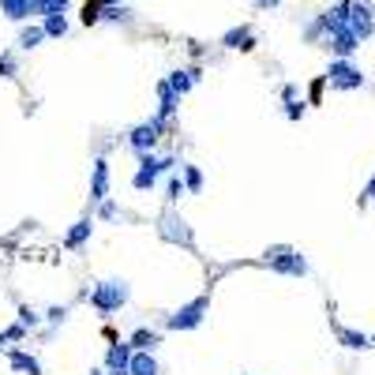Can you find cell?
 <instances>
[{"mask_svg": "<svg viewBox=\"0 0 375 375\" xmlns=\"http://www.w3.org/2000/svg\"><path fill=\"white\" fill-rule=\"evenodd\" d=\"M162 173H177V158H173V154L143 151L136 173H131V188H136V192H151V188L162 180Z\"/></svg>", "mask_w": 375, "mask_h": 375, "instance_id": "obj_1", "label": "cell"}, {"mask_svg": "<svg viewBox=\"0 0 375 375\" xmlns=\"http://www.w3.org/2000/svg\"><path fill=\"white\" fill-rule=\"evenodd\" d=\"M128 297H131V289H128V281H120V278H105V281H98V286L87 293L90 308H94V312H102V315L120 312V308L128 304Z\"/></svg>", "mask_w": 375, "mask_h": 375, "instance_id": "obj_2", "label": "cell"}, {"mask_svg": "<svg viewBox=\"0 0 375 375\" xmlns=\"http://www.w3.org/2000/svg\"><path fill=\"white\" fill-rule=\"evenodd\" d=\"M207 315H210V297H195V300L180 304L177 312L165 319V330H195V327L207 323Z\"/></svg>", "mask_w": 375, "mask_h": 375, "instance_id": "obj_3", "label": "cell"}, {"mask_svg": "<svg viewBox=\"0 0 375 375\" xmlns=\"http://www.w3.org/2000/svg\"><path fill=\"white\" fill-rule=\"evenodd\" d=\"M323 79L330 83V90H360V87L368 83V79H364V72H360L349 57H334Z\"/></svg>", "mask_w": 375, "mask_h": 375, "instance_id": "obj_4", "label": "cell"}, {"mask_svg": "<svg viewBox=\"0 0 375 375\" xmlns=\"http://www.w3.org/2000/svg\"><path fill=\"white\" fill-rule=\"evenodd\" d=\"M266 266L278 271V274H289V278H304L308 274V259L300 256L297 248H289V244L266 248Z\"/></svg>", "mask_w": 375, "mask_h": 375, "instance_id": "obj_5", "label": "cell"}, {"mask_svg": "<svg viewBox=\"0 0 375 375\" xmlns=\"http://www.w3.org/2000/svg\"><path fill=\"white\" fill-rule=\"evenodd\" d=\"M165 124H169V120L154 113L151 120H143V124H136V128L128 131V146H131V151H136V154H143V151H154V143L162 139Z\"/></svg>", "mask_w": 375, "mask_h": 375, "instance_id": "obj_6", "label": "cell"}, {"mask_svg": "<svg viewBox=\"0 0 375 375\" xmlns=\"http://www.w3.org/2000/svg\"><path fill=\"white\" fill-rule=\"evenodd\" d=\"M158 233H162V240H165V244H180V248H192V244H195L192 225H188V222H184V218H180V214L173 210V207L162 214V222H158Z\"/></svg>", "mask_w": 375, "mask_h": 375, "instance_id": "obj_7", "label": "cell"}, {"mask_svg": "<svg viewBox=\"0 0 375 375\" xmlns=\"http://www.w3.org/2000/svg\"><path fill=\"white\" fill-rule=\"evenodd\" d=\"M349 31L360 38V42H368L375 34V8L368 0H349Z\"/></svg>", "mask_w": 375, "mask_h": 375, "instance_id": "obj_8", "label": "cell"}, {"mask_svg": "<svg viewBox=\"0 0 375 375\" xmlns=\"http://www.w3.org/2000/svg\"><path fill=\"white\" fill-rule=\"evenodd\" d=\"M131 353H136V349H131V342H113L109 345V353H105V371H109V375H128V368H131Z\"/></svg>", "mask_w": 375, "mask_h": 375, "instance_id": "obj_9", "label": "cell"}, {"mask_svg": "<svg viewBox=\"0 0 375 375\" xmlns=\"http://www.w3.org/2000/svg\"><path fill=\"white\" fill-rule=\"evenodd\" d=\"M109 162L105 158H98L90 169V203H102V199H109Z\"/></svg>", "mask_w": 375, "mask_h": 375, "instance_id": "obj_10", "label": "cell"}, {"mask_svg": "<svg viewBox=\"0 0 375 375\" xmlns=\"http://www.w3.org/2000/svg\"><path fill=\"white\" fill-rule=\"evenodd\" d=\"M327 49L334 53V57H353V53L360 49V38L345 26V31H334V34H327Z\"/></svg>", "mask_w": 375, "mask_h": 375, "instance_id": "obj_11", "label": "cell"}, {"mask_svg": "<svg viewBox=\"0 0 375 375\" xmlns=\"http://www.w3.org/2000/svg\"><path fill=\"white\" fill-rule=\"evenodd\" d=\"M319 19H323V31H327V34H334V31H345V26H349V0H338V4H334V8H327Z\"/></svg>", "mask_w": 375, "mask_h": 375, "instance_id": "obj_12", "label": "cell"}, {"mask_svg": "<svg viewBox=\"0 0 375 375\" xmlns=\"http://www.w3.org/2000/svg\"><path fill=\"white\" fill-rule=\"evenodd\" d=\"M222 45L233 49V53H237V49L248 53V49H256V31H251V26H233V31H225Z\"/></svg>", "mask_w": 375, "mask_h": 375, "instance_id": "obj_13", "label": "cell"}, {"mask_svg": "<svg viewBox=\"0 0 375 375\" xmlns=\"http://www.w3.org/2000/svg\"><path fill=\"white\" fill-rule=\"evenodd\" d=\"M90 237H94V218H79L72 229H68V237H64V248H68V251H79Z\"/></svg>", "mask_w": 375, "mask_h": 375, "instance_id": "obj_14", "label": "cell"}, {"mask_svg": "<svg viewBox=\"0 0 375 375\" xmlns=\"http://www.w3.org/2000/svg\"><path fill=\"white\" fill-rule=\"evenodd\" d=\"M180 109V94L173 90L165 79L158 83V116H165V120H173V113Z\"/></svg>", "mask_w": 375, "mask_h": 375, "instance_id": "obj_15", "label": "cell"}, {"mask_svg": "<svg viewBox=\"0 0 375 375\" xmlns=\"http://www.w3.org/2000/svg\"><path fill=\"white\" fill-rule=\"evenodd\" d=\"M199 79H203V72H199V68H177V72H169V79H165V83H169L173 90H177L180 98H184V94L192 90V87L199 83Z\"/></svg>", "mask_w": 375, "mask_h": 375, "instance_id": "obj_16", "label": "cell"}, {"mask_svg": "<svg viewBox=\"0 0 375 375\" xmlns=\"http://www.w3.org/2000/svg\"><path fill=\"white\" fill-rule=\"evenodd\" d=\"M162 368H158V357H154V349H136L131 353V368H128V375H158Z\"/></svg>", "mask_w": 375, "mask_h": 375, "instance_id": "obj_17", "label": "cell"}, {"mask_svg": "<svg viewBox=\"0 0 375 375\" xmlns=\"http://www.w3.org/2000/svg\"><path fill=\"white\" fill-rule=\"evenodd\" d=\"M131 349H158L162 345V330H151V327H136L131 330Z\"/></svg>", "mask_w": 375, "mask_h": 375, "instance_id": "obj_18", "label": "cell"}, {"mask_svg": "<svg viewBox=\"0 0 375 375\" xmlns=\"http://www.w3.org/2000/svg\"><path fill=\"white\" fill-rule=\"evenodd\" d=\"M338 342L345 345V349H353V353H364V349H371V338L364 330H349V327H342L338 330Z\"/></svg>", "mask_w": 375, "mask_h": 375, "instance_id": "obj_19", "label": "cell"}, {"mask_svg": "<svg viewBox=\"0 0 375 375\" xmlns=\"http://www.w3.org/2000/svg\"><path fill=\"white\" fill-rule=\"evenodd\" d=\"M8 364L16 368V371H23V375H42V364H38V357L23 353V349H11V353H8Z\"/></svg>", "mask_w": 375, "mask_h": 375, "instance_id": "obj_20", "label": "cell"}, {"mask_svg": "<svg viewBox=\"0 0 375 375\" xmlns=\"http://www.w3.org/2000/svg\"><path fill=\"white\" fill-rule=\"evenodd\" d=\"M42 42H45V26L42 23H26L23 31H19V49L31 53V49H38Z\"/></svg>", "mask_w": 375, "mask_h": 375, "instance_id": "obj_21", "label": "cell"}, {"mask_svg": "<svg viewBox=\"0 0 375 375\" xmlns=\"http://www.w3.org/2000/svg\"><path fill=\"white\" fill-rule=\"evenodd\" d=\"M68 11H45L42 16V26H45V38H64L68 34Z\"/></svg>", "mask_w": 375, "mask_h": 375, "instance_id": "obj_22", "label": "cell"}, {"mask_svg": "<svg viewBox=\"0 0 375 375\" xmlns=\"http://www.w3.org/2000/svg\"><path fill=\"white\" fill-rule=\"evenodd\" d=\"M0 11H4L11 23H26L31 19V0H0Z\"/></svg>", "mask_w": 375, "mask_h": 375, "instance_id": "obj_23", "label": "cell"}, {"mask_svg": "<svg viewBox=\"0 0 375 375\" xmlns=\"http://www.w3.org/2000/svg\"><path fill=\"white\" fill-rule=\"evenodd\" d=\"M180 177H184V188H188V195H199V192H203V173H199L195 165L180 162Z\"/></svg>", "mask_w": 375, "mask_h": 375, "instance_id": "obj_24", "label": "cell"}, {"mask_svg": "<svg viewBox=\"0 0 375 375\" xmlns=\"http://www.w3.org/2000/svg\"><path fill=\"white\" fill-rule=\"evenodd\" d=\"M102 19H105V23H128V19H131V11L116 0V4H105V8H102Z\"/></svg>", "mask_w": 375, "mask_h": 375, "instance_id": "obj_25", "label": "cell"}, {"mask_svg": "<svg viewBox=\"0 0 375 375\" xmlns=\"http://www.w3.org/2000/svg\"><path fill=\"white\" fill-rule=\"evenodd\" d=\"M281 102H286V116H289V120H300V116H304V109H308L300 94H286Z\"/></svg>", "mask_w": 375, "mask_h": 375, "instance_id": "obj_26", "label": "cell"}, {"mask_svg": "<svg viewBox=\"0 0 375 375\" xmlns=\"http://www.w3.org/2000/svg\"><path fill=\"white\" fill-rule=\"evenodd\" d=\"M98 218L102 222H120V218H124V210H120L113 199H102V203H98Z\"/></svg>", "mask_w": 375, "mask_h": 375, "instance_id": "obj_27", "label": "cell"}, {"mask_svg": "<svg viewBox=\"0 0 375 375\" xmlns=\"http://www.w3.org/2000/svg\"><path fill=\"white\" fill-rule=\"evenodd\" d=\"M23 338H26V327H23V323L0 330V349H4V345H11V342H23Z\"/></svg>", "mask_w": 375, "mask_h": 375, "instance_id": "obj_28", "label": "cell"}, {"mask_svg": "<svg viewBox=\"0 0 375 375\" xmlns=\"http://www.w3.org/2000/svg\"><path fill=\"white\" fill-rule=\"evenodd\" d=\"M0 75H4V79H16L19 75V60L11 57V53H0Z\"/></svg>", "mask_w": 375, "mask_h": 375, "instance_id": "obj_29", "label": "cell"}, {"mask_svg": "<svg viewBox=\"0 0 375 375\" xmlns=\"http://www.w3.org/2000/svg\"><path fill=\"white\" fill-rule=\"evenodd\" d=\"M180 195H188V188H184V177H169V184H165V199H169V203H177Z\"/></svg>", "mask_w": 375, "mask_h": 375, "instance_id": "obj_30", "label": "cell"}, {"mask_svg": "<svg viewBox=\"0 0 375 375\" xmlns=\"http://www.w3.org/2000/svg\"><path fill=\"white\" fill-rule=\"evenodd\" d=\"M42 319H45L49 327H60L64 319H68V308H64V304H53V308H49V312H45Z\"/></svg>", "mask_w": 375, "mask_h": 375, "instance_id": "obj_31", "label": "cell"}, {"mask_svg": "<svg viewBox=\"0 0 375 375\" xmlns=\"http://www.w3.org/2000/svg\"><path fill=\"white\" fill-rule=\"evenodd\" d=\"M19 323L26 327V330H34L38 323H42V315L34 312V308H26V304H19Z\"/></svg>", "mask_w": 375, "mask_h": 375, "instance_id": "obj_32", "label": "cell"}, {"mask_svg": "<svg viewBox=\"0 0 375 375\" xmlns=\"http://www.w3.org/2000/svg\"><path fill=\"white\" fill-rule=\"evenodd\" d=\"M49 4H53V0H31V19H42L49 11Z\"/></svg>", "mask_w": 375, "mask_h": 375, "instance_id": "obj_33", "label": "cell"}, {"mask_svg": "<svg viewBox=\"0 0 375 375\" xmlns=\"http://www.w3.org/2000/svg\"><path fill=\"white\" fill-rule=\"evenodd\" d=\"M371 199H375V177L364 184V192H360V203H371Z\"/></svg>", "mask_w": 375, "mask_h": 375, "instance_id": "obj_34", "label": "cell"}, {"mask_svg": "<svg viewBox=\"0 0 375 375\" xmlns=\"http://www.w3.org/2000/svg\"><path fill=\"white\" fill-rule=\"evenodd\" d=\"M256 4H259V8H266V11H271V8H278V4H281V0H256Z\"/></svg>", "mask_w": 375, "mask_h": 375, "instance_id": "obj_35", "label": "cell"}, {"mask_svg": "<svg viewBox=\"0 0 375 375\" xmlns=\"http://www.w3.org/2000/svg\"><path fill=\"white\" fill-rule=\"evenodd\" d=\"M90 375H109V371H105V368H94V371H90Z\"/></svg>", "mask_w": 375, "mask_h": 375, "instance_id": "obj_36", "label": "cell"}, {"mask_svg": "<svg viewBox=\"0 0 375 375\" xmlns=\"http://www.w3.org/2000/svg\"><path fill=\"white\" fill-rule=\"evenodd\" d=\"M98 4H102V8H105V4H116V0H98Z\"/></svg>", "mask_w": 375, "mask_h": 375, "instance_id": "obj_37", "label": "cell"}, {"mask_svg": "<svg viewBox=\"0 0 375 375\" xmlns=\"http://www.w3.org/2000/svg\"><path fill=\"white\" fill-rule=\"evenodd\" d=\"M371 345H375V338H371Z\"/></svg>", "mask_w": 375, "mask_h": 375, "instance_id": "obj_38", "label": "cell"}]
</instances>
